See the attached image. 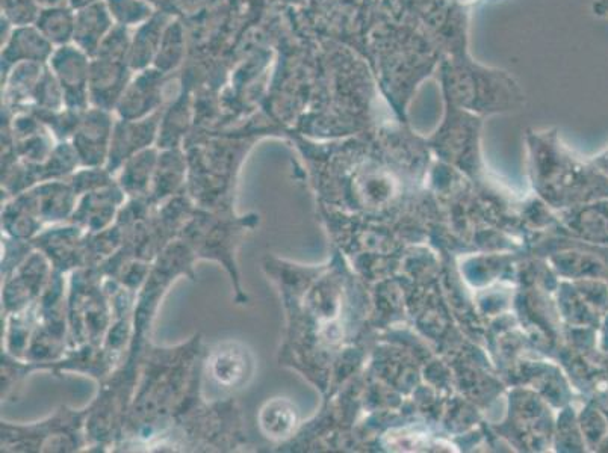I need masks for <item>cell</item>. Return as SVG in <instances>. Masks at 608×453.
Listing matches in <instances>:
<instances>
[{
	"mask_svg": "<svg viewBox=\"0 0 608 453\" xmlns=\"http://www.w3.org/2000/svg\"><path fill=\"white\" fill-rule=\"evenodd\" d=\"M50 71L63 88L66 106L73 111L84 112L90 108V71L91 56L75 44L56 47L52 58L47 62Z\"/></svg>",
	"mask_w": 608,
	"mask_h": 453,
	"instance_id": "obj_1",
	"label": "cell"
},
{
	"mask_svg": "<svg viewBox=\"0 0 608 453\" xmlns=\"http://www.w3.org/2000/svg\"><path fill=\"white\" fill-rule=\"evenodd\" d=\"M114 124L111 112L105 109L90 106L84 111L72 142L82 164L99 167L108 161Z\"/></svg>",
	"mask_w": 608,
	"mask_h": 453,
	"instance_id": "obj_2",
	"label": "cell"
},
{
	"mask_svg": "<svg viewBox=\"0 0 608 453\" xmlns=\"http://www.w3.org/2000/svg\"><path fill=\"white\" fill-rule=\"evenodd\" d=\"M134 74L128 61L93 56L88 88L90 106L115 111Z\"/></svg>",
	"mask_w": 608,
	"mask_h": 453,
	"instance_id": "obj_3",
	"label": "cell"
},
{
	"mask_svg": "<svg viewBox=\"0 0 608 453\" xmlns=\"http://www.w3.org/2000/svg\"><path fill=\"white\" fill-rule=\"evenodd\" d=\"M165 78L167 74L155 67L135 73L115 108L118 117L141 120L159 112L164 97Z\"/></svg>",
	"mask_w": 608,
	"mask_h": 453,
	"instance_id": "obj_4",
	"label": "cell"
},
{
	"mask_svg": "<svg viewBox=\"0 0 608 453\" xmlns=\"http://www.w3.org/2000/svg\"><path fill=\"white\" fill-rule=\"evenodd\" d=\"M161 126V114L150 115L141 120H120L115 121L112 130L111 147H109L108 171L125 164L132 156L140 151L150 148V144L155 141Z\"/></svg>",
	"mask_w": 608,
	"mask_h": 453,
	"instance_id": "obj_5",
	"label": "cell"
},
{
	"mask_svg": "<svg viewBox=\"0 0 608 453\" xmlns=\"http://www.w3.org/2000/svg\"><path fill=\"white\" fill-rule=\"evenodd\" d=\"M55 49L37 26L14 28L8 40L2 44V71L7 74L14 65L22 62L47 64Z\"/></svg>",
	"mask_w": 608,
	"mask_h": 453,
	"instance_id": "obj_6",
	"label": "cell"
},
{
	"mask_svg": "<svg viewBox=\"0 0 608 453\" xmlns=\"http://www.w3.org/2000/svg\"><path fill=\"white\" fill-rule=\"evenodd\" d=\"M75 13L73 44L93 58L99 50L100 44L114 28V20L106 8L105 0L76 10Z\"/></svg>",
	"mask_w": 608,
	"mask_h": 453,
	"instance_id": "obj_7",
	"label": "cell"
},
{
	"mask_svg": "<svg viewBox=\"0 0 608 453\" xmlns=\"http://www.w3.org/2000/svg\"><path fill=\"white\" fill-rule=\"evenodd\" d=\"M170 22V16L156 11L146 23L132 29L129 65L134 73L153 67L165 29Z\"/></svg>",
	"mask_w": 608,
	"mask_h": 453,
	"instance_id": "obj_8",
	"label": "cell"
},
{
	"mask_svg": "<svg viewBox=\"0 0 608 453\" xmlns=\"http://www.w3.org/2000/svg\"><path fill=\"white\" fill-rule=\"evenodd\" d=\"M209 367L218 384L239 387L252 376L253 363L246 349L235 343H224L211 355Z\"/></svg>",
	"mask_w": 608,
	"mask_h": 453,
	"instance_id": "obj_9",
	"label": "cell"
},
{
	"mask_svg": "<svg viewBox=\"0 0 608 453\" xmlns=\"http://www.w3.org/2000/svg\"><path fill=\"white\" fill-rule=\"evenodd\" d=\"M75 17L72 7L49 8L41 11L35 26L53 46L63 47L73 43Z\"/></svg>",
	"mask_w": 608,
	"mask_h": 453,
	"instance_id": "obj_10",
	"label": "cell"
},
{
	"mask_svg": "<svg viewBox=\"0 0 608 453\" xmlns=\"http://www.w3.org/2000/svg\"><path fill=\"white\" fill-rule=\"evenodd\" d=\"M185 49H187V40H185L184 26L177 20L171 19L165 29L153 67L168 76L184 61Z\"/></svg>",
	"mask_w": 608,
	"mask_h": 453,
	"instance_id": "obj_11",
	"label": "cell"
},
{
	"mask_svg": "<svg viewBox=\"0 0 608 453\" xmlns=\"http://www.w3.org/2000/svg\"><path fill=\"white\" fill-rule=\"evenodd\" d=\"M47 64H35V62H22L14 65L5 76H7V91L11 102H29L34 97L35 88L40 82L41 76L46 71Z\"/></svg>",
	"mask_w": 608,
	"mask_h": 453,
	"instance_id": "obj_12",
	"label": "cell"
},
{
	"mask_svg": "<svg viewBox=\"0 0 608 453\" xmlns=\"http://www.w3.org/2000/svg\"><path fill=\"white\" fill-rule=\"evenodd\" d=\"M115 25L135 29L156 13L149 0H105Z\"/></svg>",
	"mask_w": 608,
	"mask_h": 453,
	"instance_id": "obj_13",
	"label": "cell"
},
{
	"mask_svg": "<svg viewBox=\"0 0 608 453\" xmlns=\"http://www.w3.org/2000/svg\"><path fill=\"white\" fill-rule=\"evenodd\" d=\"M123 174H121V185L128 191L141 189L149 182L150 174L155 173L158 165V155L152 148L140 151L137 155L125 162Z\"/></svg>",
	"mask_w": 608,
	"mask_h": 453,
	"instance_id": "obj_14",
	"label": "cell"
},
{
	"mask_svg": "<svg viewBox=\"0 0 608 453\" xmlns=\"http://www.w3.org/2000/svg\"><path fill=\"white\" fill-rule=\"evenodd\" d=\"M295 423V414L289 404L283 401L268 402L261 413V426L268 437L282 438L291 432Z\"/></svg>",
	"mask_w": 608,
	"mask_h": 453,
	"instance_id": "obj_15",
	"label": "cell"
},
{
	"mask_svg": "<svg viewBox=\"0 0 608 453\" xmlns=\"http://www.w3.org/2000/svg\"><path fill=\"white\" fill-rule=\"evenodd\" d=\"M32 102L40 111L58 112L67 108L63 88L59 87L49 65H47L46 71H44L37 88H35Z\"/></svg>",
	"mask_w": 608,
	"mask_h": 453,
	"instance_id": "obj_16",
	"label": "cell"
},
{
	"mask_svg": "<svg viewBox=\"0 0 608 453\" xmlns=\"http://www.w3.org/2000/svg\"><path fill=\"white\" fill-rule=\"evenodd\" d=\"M41 11L35 0H2V19L7 20L13 28L34 26Z\"/></svg>",
	"mask_w": 608,
	"mask_h": 453,
	"instance_id": "obj_17",
	"label": "cell"
},
{
	"mask_svg": "<svg viewBox=\"0 0 608 453\" xmlns=\"http://www.w3.org/2000/svg\"><path fill=\"white\" fill-rule=\"evenodd\" d=\"M132 29L125 26L115 25L108 37L100 44L94 56H103V58L120 59V61L129 62V49H131Z\"/></svg>",
	"mask_w": 608,
	"mask_h": 453,
	"instance_id": "obj_18",
	"label": "cell"
},
{
	"mask_svg": "<svg viewBox=\"0 0 608 453\" xmlns=\"http://www.w3.org/2000/svg\"><path fill=\"white\" fill-rule=\"evenodd\" d=\"M40 5L41 10L49 8L70 7V0H35Z\"/></svg>",
	"mask_w": 608,
	"mask_h": 453,
	"instance_id": "obj_19",
	"label": "cell"
},
{
	"mask_svg": "<svg viewBox=\"0 0 608 453\" xmlns=\"http://www.w3.org/2000/svg\"><path fill=\"white\" fill-rule=\"evenodd\" d=\"M97 2H102V0H70V7L73 10H81V8L90 7V5L97 4Z\"/></svg>",
	"mask_w": 608,
	"mask_h": 453,
	"instance_id": "obj_20",
	"label": "cell"
}]
</instances>
